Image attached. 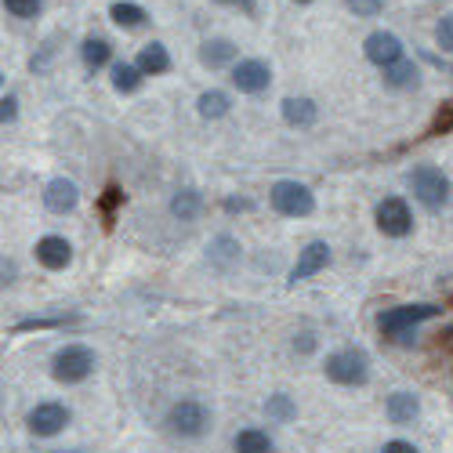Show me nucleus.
Wrapping results in <instances>:
<instances>
[{"mask_svg":"<svg viewBox=\"0 0 453 453\" xmlns=\"http://www.w3.org/2000/svg\"><path fill=\"white\" fill-rule=\"evenodd\" d=\"M442 309L439 305H399V309H388V312H381L377 316V326H381V334L385 337H392V342H399V345H406L410 337H413V330H418V323H425V319H435Z\"/></svg>","mask_w":453,"mask_h":453,"instance_id":"1","label":"nucleus"},{"mask_svg":"<svg viewBox=\"0 0 453 453\" xmlns=\"http://www.w3.org/2000/svg\"><path fill=\"white\" fill-rule=\"evenodd\" d=\"M91 370H95V352L88 345H65L51 359V373H55V381H62V385L88 381Z\"/></svg>","mask_w":453,"mask_h":453,"instance_id":"2","label":"nucleus"},{"mask_svg":"<svg viewBox=\"0 0 453 453\" xmlns=\"http://www.w3.org/2000/svg\"><path fill=\"white\" fill-rule=\"evenodd\" d=\"M323 370H326V377L334 385H363L370 377V359L359 349H337V352L326 356Z\"/></svg>","mask_w":453,"mask_h":453,"instance_id":"3","label":"nucleus"},{"mask_svg":"<svg viewBox=\"0 0 453 453\" xmlns=\"http://www.w3.org/2000/svg\"><path fill=\"white\" fill-rule=\"evenodd\" d=\"M269 196H273V207H276L283 218H305V214L316 211L312 188H309V185H301V181H290V178L276 181Z\"/></svg>","mask_w":453,"mask_h":453,"instance_id":"4","label":"nucleus"},{"mask_svg":"<svg viewBox=\"0 0 453 453\" xmlns=\"http://www.w3.org/2000/svg\"><path fill=\"white\" fill-rule=\"evenodd\" d=\"M207 425H211V413H207V406L196 403V399H181V403H174L171 413H167V428H171L174 435H181V439L203 435Z\"/></svg>","mask_w":453,"mask_h":453,"instance_id":"5","label":"nucleus"},{"mask_svg":"<svg viewBox=\"0 0 453 453\" xmlns=\"http://www.w3.org/2000/svg\"><path fill=\"white\" fill-rule=\"evenodd\" d=\"M410 185H413V196H418L428 211H439L449 200V178L439 167H418L410 174Z\"/></svg>","mask_w":453,"mask_h":453,"instance_id":"6","label":"nucleus"},{"mask_svg":"<svg viewBox=\"0 0 453 453\" xmlns=\"http://www.w3.org/2000/svg\"><path fill=\"white\" fill-rule=\"evenodd\" d=\"M377 229H381L385 236H395V240L413 233V214H410L403 196H385L381 203H377Z\"/></svg>","mask_w":453,"mask_h":453,"instance_id":"7","label":"nucleus"},{"mask_svg":"<svg viewBox=\"0 0 453 453\" xmlns=\"http://www.w3.org/2000/svg\"><path fill=\"white\" fill-rule=\"evenodd\" d=\"M233 84L243 91V95H257L273 84V65L265 58H240L233 65Z\"/></svg>","mask_w":453,"mask_h":453,"instance_id":"8","label":"nucleus"},{"mask_svg":"<svg viewBox=\"0 0 453 453\" xmlns=\"http://www.w3.org/2000/svg\"><path fill=\"white\" fill-rule=\"evenodd\" d=\"M363 51H366V58H370L373 65H381V69L403 62V41H399L395 33H385V29L370 33L366 41H363Z\"/></svg>","mask_w":453,"mask_h":453,"instance_id":"9","label":"nucleus"},{"mask_svg":"<svg viewBox=\"0 0 453 453\" xmlns=\"http://www.w3.org/2000/svg\"><path fill=\"white\" fill-rule=\"evenodd\" d=\"M29 432L33 435H58L65 425H69V410L62 403H41V406H33L29 410V418H26Z\"/></svg>","mask_w":453,"mask_h":453,"instance_id":"10","label":"nucleus"},{"mask_svg":"<svg viewBox=\"0 0 453 453\" xmlns=\"http://www.w3.org/2000/svg\"><path fill=\"white\" fill-rule=\"evenodd\" d=\"M330 265V247L323 243V240H316V243H309L305 250L297 254V261H294V269H290V283H301V280H312L316 273H323Z\"/></svg>","mask_w":453,"mask_h":453,"instance_id":"11","label":"nucleus"},{"mask_svg":"<svg viewBox=\"0 0 453 453\" xmlns=\"http://www.w3.org/2000/svg\"><path fill=\"white\" fill-rule=\"evenodd\" d=\"M36 261H41L44 269L58 273L73 261V243L65 236H44L41 243H36Z\"/></svg>","mask_w":453,"mask_h":453,"instance_id":"12","label":"nucleus"},{"mask_svg":"<svg viewBox=\"0 0 453 453\" xmlns=\"http://www.w3.org/2000/svg\"><path fill=\"white\" fill-rule=\"evenodd\" d=\"M77 200H81V193H77V185H73L69 178H55L44 188V203H48L51 214H69L73 207H77Z\"/></svg>","mask_w":453,"mask_h":453,"instance_id":"13","label":"nucleus"},{"mask_svg":"<svg viewBox=\"0 0 453 453\" xmlns=\"http://www.w3.org/2000/svg\"><path fill=\"white\" fill-rule=\"evenodd\" d=\"M319 117V109L312 98H283V120L290 127H312Z\"/></svg>","mask_w":453,"mask_h":453,"instance_id":"14","label":"nucleus"},{"mask_svg":"<svg viewBox=\"0 0 453 453\" xmlns=\"http://www.w3.org/2000/svg\"><path fill=\"white\" fill-rule=\"evenodd\" d=\"M385 413H388L392 425H410L421 413V403H418V395H410V392H395V395H388Z\"/></svg>","mask_w":453,"mask_h":453,"instance_id":"15","label":"nucleus"},{"mask_svg":"<svg viewBox=\"0 0 453 453\" xmlns=\"http://www.w3.org/2000/svg\"><path fill=\"white\" fill-rule=\"evenodd\" d=\"M134 65L145 73V77H160V73L171 69V55H167V48H164L160 41H153V44H145V48H142V55H138Z\"/></svg>","mask_w":453,"mask_h":453,"instance_id":"16","label":"nucleus"},{"mask_svg":"<svg viewBox=\"0 0 453 453\" xmlns=\"http://www.w3.org/2000/svg\"><path fill=\"white\" fill-rule=\"evenodd\" d=\"M200 58H203V65L221 69V65L236 62V44H233V41H225V36H214V41H203Z\"/></svg>","mask_w":453,"mask_h":453,"instance_id":"17","label":"nucleus"},{"mask_svg":"<svg viewBox=\"0 0 453 453\" xmlns=\"http://www.w3.org/2000/svg\"><path fill=\"white\" fill-rule=\"evenodd\" d=\"M109 19L117 22L120 29H142L149 15H145V8H142V4H131V0H117V4L109 8Z\"/></svg>","mask_w":453,"mask_h":453,"instance_id":"18","label":"nucleus"},{"mask_svg":"<svg viewBox=\"0 0 453 453\" xmlns=\"http://www.w3.org/2000/svg\"><path fill=\"white\" fill-rule=\"evenodd\" d=\"M236 453H273V439L269 432H261V428H243L236 439H233Z\"/></svg>","mask_w":453,"mask_h":453,"instance_id":"19","label":"nucleus"},{"mask_svg":"<svg viewBox=\"0 0 453 453\" xmlns=\"http://www.w3.org/2000/svg\"><path fill=\"white\" fill-rule=\"evenodd\" d=\"M142 77H145V73L134 62H117V65H112V88L124 91V95L138 91L142 88Z\"/></svg>","mask_w":453,"mask_h":453,"instance_id":"20","label":"nucleus"},{"mask_svg":"<svg viewBox=\"0 0 453 453\" xmlns=\"http://www.w3.org/2000/svg\"><path fill=\"white\" fill-rule=\"evenodd\" d=\"M109 55H112V48H109L105 36H88L84 48H81V58H84V65H88L91 73L102 69V65L109 62Z\"/></svg>","mask_w":453,"mask_h":453,"instance_id":"21","label":"nucleus"},{"mask_svg":"<svg viewBox=\"0 0 453 453\" xmlns=\"http://www.w3.org/2000/svg\"><path fill=\"white\" fill-rule=\"evenodd\" d=\"M200 207H203V200H200L196 188H181V193H174V200H171V211L181 221H193L200 214Z\"/></svg>","mask_w":453,"mask_h":453,"instance_id":"22","label":"nucleus"},{"mask_svg":"<svg viewBox=\"0 0 453 453\" xmlns=\"http://www.w3.org/2000/svg\"><path fill=\"white\" fill-rule=\"evenodd\" d=\"M196 109H200L203 120H218V117H225V112H229V95H225V91H203V95L196 98Z\"/></svg>","mask_w":453,"mask_h":453,"instance_id":"23","label":"nucleus"},{"mask_svg":"<svg viewBox=\"0 0 453 453\" xmlns=\"http://www.w3.org/2000/svg\"><path fill=\"white\" fill-rule=\"evenodd\" d=\"M385 84L388 88H413V84H418V65H413V62H395V65H388L385 69Z\"/></svg>","mask_w":453,"mask_h":453,"instance_id":"24","label":"nucleus"},{"mask_svg":"<svg viewBox=\"0 0 453 453\" xmlns=\"http://www.w3.org/2000/svg\"><path fill=\"white\" fill-rule=\"evenodd\" d=\"M240 254V243L236 240H229V236H218L214 243H211V257L218 261V265H229V261Z\"/></svg>","mask_w":453,"mask_h":453,"instance_id":"25","label":"nucleus"},{"mask_svg":"<svg viewBox=\"0 0 453 453\" xmlns=\"http://www.w3.org/2000/svg\"><path fill=\"white\" fill-rule=\"evenodd\" d=\"M4 8L15 19H36V15H41V8H44V0H4Z\"/></svg>","mask_w":453,"mask_h":453,"instance_id":"26","label":"nucleus"},{"mask_svg":"<svg viewBox=\"0 0 453 453\" xmlns=\"http://www.w3.org/2000/svg\"><path fill=\"white\" fill-rule=\"evenodd\" d=\"M265 413L273 421H290L294 418V403H290V395H273L269 403H265Z\"/></svg>","mask_w":453,"mask_h":453,"instance_id":"27","label":"nucleus"},{"mask_svg":"<svg viewBox=\"0 0 453 453\" xmlns=\"http://www.w3.org/2000/svg\"><path fill=\"white\" fill-rule=\"evenodd\" d=\"M345 4H349L356 15H363V19H373V15L385 12V0H345Z\"/></svg>","mask_w":453,"mask_h":453,"instance_id":"28","label":"nucleus"},{"mask_svg":"<svg viewBox=\"0 0 453 453\" xmlns=\"http://www.w3.org/2000/svg\"><path fill=\"white\" fill-rule=\"evenodd\" d=\"M435 41H439V48H442V51H453V15H446V19L439 22Z\"/></svg>","mask_w":453,"mask_h":453,"instance_id":"29","label":"nucleus"},{"mask_svg":"<svg viewBox=\"0 0 453 453\" xmlns=\"http://www.w3.org/2000/svg\"><path fill=\"white\" fill-rule=\"evenodd\" d=\"M381 453H418V446H413V442H403V439H392V442H385Z\"/></svg>","mask_w":453,"mask_h":453,"instance_id":"30","label":"nucleus"},{"mask_svg":"<svg viewBox=\"0 0 453 453\" xmlns=\"http://www.w3.org/2000/svg\"><path fill=\"white\" fill-rule=\"evenodd\" d=\"M218 4H229V8H240V12L254 15V0H218Z\"/></svg>","mask_w":453,"mask_h":453,"instance_id":"31","label":"nucleus"},{"mask_svg":"<svg viewBox=\"0 0 453 453\" xmlns=\"http://www.w3.org/2000/svg\"><path fill=\"white\" fill-rule=\"evenodd\" d=\"M15 105H19L15 98H4V109H0V117H4V124H8V120H15V112H19Z\"/></svg>","mask_w":453,"mask_h":453,"instance_id":"32","label":"nucleus"},{"mask_svg":"<svg viewBox=\"0 0 453 453\" xmlns=\"http://www.w3.org/2000/svg\"><path fill=\"white\" fill-rule=\"evenodd\" d=\"M225 207H229V211H247L250 203H247V200H229V203H225Z\"/></svg>","mask_w":453,"mask_h":453,"instance_id":"33","label":"nucleus"},{"mask_svg":"<svg viewBox=\"0 0 453 453\" xmlns=\"http://www.w3.org/2000/svg\"><path fill=\"white\" fill-rule=\"evenodd\" d=\"M294 4H312V0H294Z\"/></svg>","mask_w":453,"mask_h":453,"instance_id":"34","label":"nucleus"},{"mask_svg":"<svg viewBox=\"0 0 453 453\" xmlns=\"http://www.w3.org/2000/svg\"><path fill=\"white\" fill-rule=\"evenodd\" d=\"M449 69H453V65H449Z\"/></svg>","mask_w":453,"mask_h":453,"instance_id":"35","label":"nucleus"}]
</instances>
